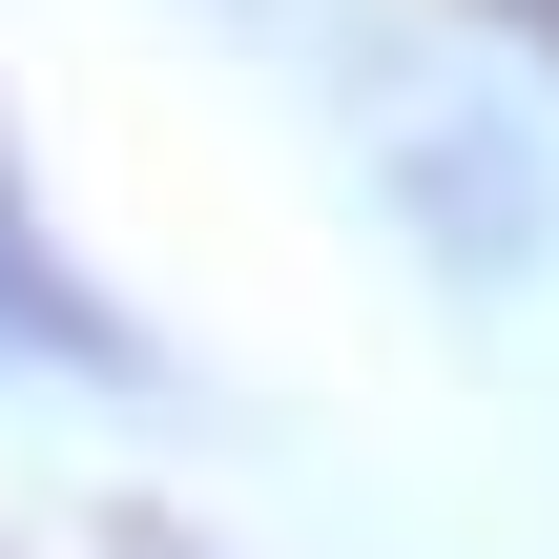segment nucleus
<instances>
[{
  "mask_svg": "<svg viewBox=\"0 0 559 559\" xmlns=\"http://www.w3.org/2000/svg\"><path fill=\"white\" fill-rule=\"evenodd\" d=\"M353 145H373V207H394L456 290L559 270V145H539V104H519V83H477V62H373Z\"/></svg>",
  "mask_w": 559,
  "mask_h": 559,
  "instance_id": "obj_1",
  "label": "nucleus"
},
{
  "mask_svg": "<svg viewBox=\"0 0 559 559\" xmlns=\"http://www.w3.org/2000/svg\"><path fill=\"white\" fill-rule=\"evenodd\" d=\"M41 353H62V373H124V332H104V311L21 249V207H0V373H41Z\"/></svg>",
  "mask_w": 559,
  "mask_h": 559,
  "instance_id": "obj_2",
  "label": "nucleus"
},
{
  "mask_svg": "<svg viewBox=\"0 0 559 559\" xmlns=\"http://www.w3.org/2000/svg\"><path fill=\"white\" fill-rule=\"evenodd\" d=\"M519 21H539V41H559V0H519Z\"/></svg>",
  "mask_w": 559,
  "mask_h": 559,
  "instance_id": "obj_3",
  "label": "nucleus"
}]
</instances>
